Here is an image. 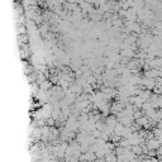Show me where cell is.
<instances>
[{
	"label": "cell",
	"mask_w": 162,
	"mask_h": 162,
	"mask_svg": "<svg viewBox=\"0 0 162 162\" xmlns=\"http://www.w3.org/2000/svg\"><path fill=\"white\" fill-rule=\"evenodd\" d=\"M158 146H160V142H158L157 139H150V141H148V148L155 150V148L158 147Z\"/></svg>",
	"instance_id": "cell-1"
}]
</instances>
